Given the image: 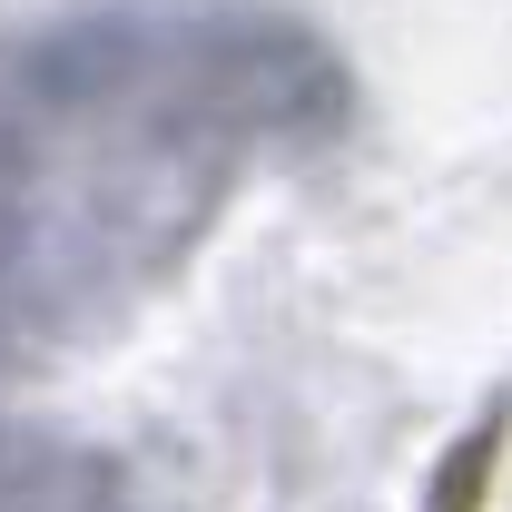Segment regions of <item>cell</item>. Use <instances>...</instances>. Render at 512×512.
Instances as JSON below:
<instances>
[{
	"instance_id": "obj_1",
	"label": "cell",
	"mask_w": 512,
	"mask_h": 512,
	"mask_svg": "<svg viewBox=\"0 0 512 512\" xmlns=\"http://www.w3.org/2000/svg\"><path fill=\"white\" fill-rule=\"evenodd\" d=\"M503 463H512V404H493V414H473V424L444 444L434 483H424V512H493Z\"/></svg>"
}]
</instances>
